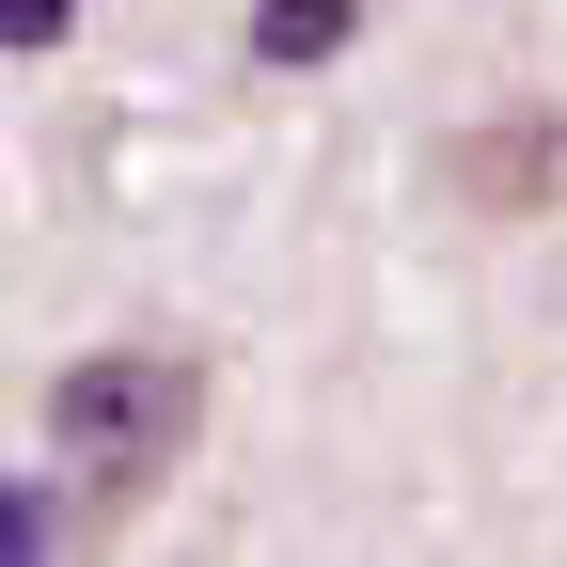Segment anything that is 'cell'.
<instances>
[{
	"label": "cell",
	"instance_id": "6da1fadb",
	"mask_svg": "<svg viewBox=\"0 0 567 567\" xmlns=\"http://www.w3.org/2000/svg\"><path fill=\"white\" fill-rule=\"evenodd\" d=\"M189 442H205V363H189V347H95V363L48 379V473L95 488V505L174 488Z\"/></svg>",
	"mask_w": 567,
	"mask_h": 567
},
{
	"label": "cell",
	"instance_id": "7a4b0ae2",
	"mask_svg": "<svg viewBox=\"0 0 567 567\" xmlns=\"http://www.w3.org/2000/svg\"><path fill=\"white\" fill-rule=\"evenodd\" d=\"M363 32V0H252V63H331Z\"/></svg>",
	"mask_w": 567,
	"mask_h": 567
},
{
	"label": "cell",
	"instance_id": "3957f363",
	"mask_svg": "<svg viewBox=\"0 0 567 567\" xmlns=\"http://www.w3.org/2000/svg\"><path fill=\"white\" fill-rule=\"evenodd\" d=\"M0 551H63V488H0Z\"/></svg>",
	"mask_w": 567,
	"mask_h": 567
},
{
	"label": "cell",
	"instance_id": "277c9868",
	"mask_svg": "<svg viewBox=\"0 0 567 567\" xmlns=\"http://www.w3.org/2000/svg\"><path fill=\"white\" fill-rule=\"evenodd\" d=\"M0 32H17V48H63V0H0Z\"/></svg>",
	"mask_w": 567,
	"mask_h": 567
}]
</instances>
